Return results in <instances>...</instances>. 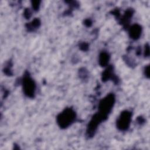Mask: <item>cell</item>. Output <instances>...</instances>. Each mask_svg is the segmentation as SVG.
Wrapping results in <instances>:
<instances>
[{
	"label": "cell",
	"instance_id": "cell-1",
	"mask_svg": "<svg viewBox=\"0 0 150 150\" xmlns=\"http://www.w3.org/2000/svg\"><path fill=\"white\" fill-rule=\"evenodd\" d=\"M76 118L75 112L70 108H67L57 117V122L62 128H66L71 125Z\"/></svg>",
	"mask_w": 150,
	"mask_h": 150
},
{
	"label": "cell",
	"instance_id": "cell-2",
	"mask_svg": "<svg viewBox=\"0 0 150 150\" xmlns=\"http://www.w3.org/2000/svg\"><path fill=\"white\" fill-rule=\"evenodd\" d=\"M114 98L113 95L110 94L107 97L104 98L100 103V110L101 112V115L104 117H106L107 113L111 109L114 104Z\"/></svg>",
	"mask_w": 150,
	"mask_h": 150
},
{
	"label": "cell",
	"instance_id": "cell-3",
	"mask_svg": "<svg viewBox=\"0 0 150 150\" xmlns=\"http://www.w3.org/2000/svg\"><path fill=\"white\" fill-rule=\"evenodd\" d=\"M131 117V114L129 112L127 111L122 112L117 121L118 128L121 130L127 129L130 124Z\"/></svg>",
	"mask_w": 150,
	"mask_h": 150
},
{
	"label": "cell",
	"instance_id": "cell-4",
	"mask_svg": "<svg viewBox=\"0 0 150 150\" xmlns=\"http://www.w3.org/2000/svg\"><path fill=\"white\" fill-rule=\"evenodd\" d=\"M24 93L29 97H33L35 93V84L33 80L29 76H26L23 80Z\"/></svg>",
	"mask_w": 150,
	"mask_h": 150
},
{
	"label": "cell",
	"instance_id": "cell-5",
	"mask_svg": "<svg viewBox=\"0 0 150 150\" xmlns=\"http://www.w3.org/2000/svg\"><path fill=\"white\" fill-rule=\"evenodd\" d=\"M141 33V28L138 25H133L129 30V34L132 39H137L139 38Z\"/></svg>",
	"mask_w": 150,
	"mask_h": 150
},
{
	"label": "cell",
	"instance_id": "cell-6",
	"mask_svg": "<svg viewBox=\"0 0 150 150\" xmlns=\"http://www.w3.org/2000/svg\"><path fill=\"white\" fill-rule=\"evenodd\" d=\"M100 63L102 66H105L108 62V55L105 53H103L100 56Z\"/></svg>",
	"mask_w": 150,
	"mask_h": 150
},
{
	"label": "cell",
	"instance_id": "cell-7",
	"mask_svg": "<svg viewBox=\"0 0 150 150\" xmlns=\"http://www.w3.org/2000/svg\"><path fill=\"white\" fill-rule=\"evenodd\" d=\"M148 69H149V66H147L146 68H145V71H146V73H145V75L146 76H149V70H148Z\"/></svg>",
	"mask_w": 150,
	"mask_h": 150
}]
</instances>
